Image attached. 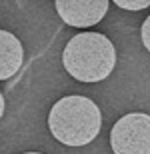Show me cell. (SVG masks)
<instances>
[{"instance_id":"1","label":"cell","mask_w":150,"mask_h":154,"mask_svg":"<svg viewBox=\"0 0 150 154\" xmlns=\"http://www.w3.org/2000/svg\"><path fill=\"white\" fill-rule=\"evenodd\" d=\"M48 128L66 146H86L102 128L100 108L86 96H64L52 106Z\"/></svg>"},{"instance_id":"2","label":"cell","mask_w":150,"mask_h":154,"mask_svg":"<svg viewBox=\"0 0 150 154\" xmlns=\"http://www.w3.org/2000/svg\"><path fill=\"white\" fill-rule=\"evenodd\" d=\"M64 68L74 80L100 82L114 70V44L98 32H80L70 38L62 52Z\"/></svg>"},{"instance_id":"3","label":"cell","mask_w":150,"mask_h":154,"mask_svg":"<svg viewBox=\"0 0 150 154\" xmlns=\"http://www.w3.org/2000/svg\"><path fill=\"white\" fill-rule=\"evenodd\" d=\"M114 154H150V116L132 112L122 116L110 132Z\"/></svg>"},{"instance_id":"4","label":"cell","mask_w":150,"mask_h":154,"mask_svg":"<svg viewBox=\"0 0 150 154\" xmlns=\"http://www.w3.org/2000/svg\"><path fill=\"white\" fill-rule=\"evenodd\" d=\"M56 10L68 26L88 28L106 16L108 0H56Z\"/></svg>"},{"instance_id":"5","label":"cell","mask_w":150,"mask_h":154,"mask_svg":"<svg viewBox=\"0 0 150 154\" xmlns=\"http://www.w3.org/2000/svg\"><path fill=\"white\" fill-rule=\"evenodd\" d=\"M24 60L22 42L6 30H0V80L14 76Z\"/></svg>"},{"instance_id":"6","label":"cell","mask_w":150,"mask_h":154,"mask_svg":"<svg viewBox=\"0 0 150 154\" xmlns=\"http://www.w3.org/2000/svg\"><path fill=\"white\" fill-rule=\"evenodd\" d=\"M116 6L124 10H144L150 6V0H116Z\"/></svg>"},{"instance_id":"7","label":"cell","mask_w":150,"mask_h":154,"mask_svg":"<svg viewBox=\"0 0 150 154\" xmlns=\"http://www.w3.org/2000/svg\"><path fill=\"white\" fill-rule=\"evenodd\" d=\"M142 42H144V46H146V50L150 52V16L144 20V24H142Z\"/></svg>"},{"instance_id":"8","label":"cell","mask_w":150,"mask_h":154,"mask_svg":"<svg viewBox=\"0 0 150 154\" xmlns=\"http://www.w3.org/2000/svg\"><path fill=\"white\" fill-rule=\"evenodd\" d=\"M4 108H6V102H4V96H2V92H0V118L4 114Z\"/></svg>"},{"instance_id":"9","label":"cell","mask_w":150,"mask_h":154,"mask_svg":"<svg viewBox=\"0 0 150 154\" xmlns=\"http://www.w3.org/2000/svg\"><path fill=\"white\" fill-rule=\"evenodd\" d=\"M24 154H42V152H24Z\"/></svg>"}]
</instances>
